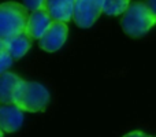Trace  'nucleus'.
<instances>
[{
	"mask_svg": "<svg viewBox=\"0 0 156 137\" xmlns=\"http://www.w3.org/2000/svg\"><path fill=\"white\" fill-rule=\"evenodd\" d=\"M44 4H45V0H23V5L27 10L32 11V13L43 10Z\"/></svg>",
	"mask_w": 156,
	"mask_h": 137,
	"instance_id": "nucleus-13",
	"label": "nucleus"
},
{
	"mask_svg": "<svg viewBox=\"0 0 156 137\" xmlns=\"http://www.w3.org/2000/svg\"><path fill=\"white\" fill-rule=\"evenodd\" d=\"M69 27L63 22H55L49 26V29L45 32V34L38 40L40 47L47 52L59 51L63 47V44L67 40Z\"/></svg>",
	"mask_w": 156,
	"mask_h": 137,
	"instance_id": "nucleus-5",
	"label": "nucleus"
},
{
	"mask_svg": "<svg viewBox=\"0 0 156 137\" xmlns=\"http://www.w3.org/2000/svg\"><path fill=\"white\" fill-rule=\"evenodd\" d=\"M103 5L104 0H76L73 21L82 29L93 26L96 19L103 13Z\"/></svg>",
	"mask_w": 156,
	"mask_h": 137,
	"instance_id": "nucleus-4",
	"label": "nucleus"
},
{
	"mask_svg": "<svg viewBox=\"0 0 156 137\" xmlns=\"http://www.w3.org/2000/svg\"><path fill=\"white\" fill-rule=\"evenodd\" d=\"M29 21L27 8L16 2H5L0 5V40L25 33Z\"/></svg>",
	"mask_w": 156,
	"mask_h": 137,
	"instance_id": "nucleus-2",
	"label": "nucleus"
},
{
	"mask_svg": "<svg viewBox=\"0 0 156 137\" xmlns=\"http://www.w3.org/2000/svg\"><path fill=\"white\" fill-rule=\"evenodd\" d=\"M12 65V56L8 54L5 49L0 48V71L3 73H7V69Z\"/></svg>",
	"mask_w": 156,
	"mask_h": 137,
	"instance_id": "nucleus-12",
	"label": "nucleus"
},
{
	"mask_svg": "<svg viewBox=\"0 0 156 137\" xmlns=\"http://www.w3.org/2000/svg\"><path fill=\"white\" fill-rule=\"evenodd\" d=\"M0 48L5 49L12 56V59H21L30 48V37L26 33H22L15 37L0 40Z\"/></svg>",
	"mask_w": 156,
	"mask_h": 137,
	"instance_id": "nucleus-9",
	"label": "nucleus"
},
{
	"mask_svg": "<svg viewBox=\"0 0 156 137\" xmlns=\"http://www.w3.org/2000/svg\"><path fill=\"white\" fill-rule=\"evenodd\" d=\"M23 124V111L15 104L0 107V128L3 133H14Z\"/></svg>",
	"mask_w": 156,
	"mask_h": 137,
	"instance_id": "nucleus-6",
	"label": "nucleus"
},
{
	"mask_svg": "<svg viewBox=\"0 0 156 137\" xmlns=\"http://www.w3.org/2000/svg\"><path fill=\"white\" fill-rule=\"evenodd\" d=\"M147 4H148L149 8H151V10L156 14V0H148V3H147Z\"/></svg>",
	"mask_w": 156,
	"mask_h": 137,
	"instance_id": "nucleus-15",
	"label": "nucleus"
},
{
	"mask_svg": "<svg viewBox=\"0 0 156 137\" xmlns=\"http://www.w3.org/2000/svg\"><path fill=\"white\" fill-rule=\"evenodd\" d=\"M76 0H45L44 10L49 14L52 21L67 23L74 15Z\"/></svg>",
	"mask_w": 156,
	"mask_h": 137,
	"instance_id": "nucleus-7",
	"label": "nucleus"
},
{
	"mask_svg": "<svg viewBox=\"0 0 156 137\" xmlns=\"http://www.w3.org/2000/svg\"><path fill=\"white\" fill-rule=\"evenodd\" d=\"M122 29L130 37H143L156 25V14L148 4L132 3L122 16Z\"/></svg>",
	"mask_w": 156,
	"mask_h": 137,
	"instance_id": "nucleus-1",
	"label": "nucleus"
},
{
	"mask_svg": "<svg viewBox=\"0 0 156 137\" xmlns=\"http://www.w3.org/2000/svg\"><path fill=\"white\" fill-rule=\"evenodd\" d=\"M130 7V0H104L103 13L107 15L115 16L125 14Z\"/></svg>",
	"mask_w": 156,
	"mask_h": 137,
	"instance_id": "nucleus-11",
	"label": "nucleus"
},
{
	"mask_svg": "<svg viewBox=\"0 0 156 137\" xmlns=\"http://www.w3.org/2000/svg\"><path fill=\"white\" fill-rule=\"evenodd\" d=\"M22 81L23 80L14 73H3L0 77V100L3 104H14V96Z\"/></svg>",
	"mask_w": 156,
	"mask_h": 137,
	"instance_id": "nucleus-10",
	"label": "nucleus"
},
{
	"mask_svg": "<svg viewBox=\"0 0 156 137\" xmlns=\"http://www.w3.org/2000/svg\"><path fill=\"white\" fill-rule=\"evenodd\" d=\"M54 23L52 18L49 16V14L45 10H38L34 11L29 15V21H27V26H26V33L30 38H37L40 40L45 32L49 29V26Z\"/></svg>",
	"mask_w": 156,
	"mask_h": 137,
	"instance_id": "nucleus-8",
	"label": "nucleus"
},
{
	"mask_svg": "<svg viewBox=\"0 0 156 137\" xmlns=\"http://www.w3.org/2000/svg\"><path fill=\"white\" fill-rule=\"evenodd\" d=\"M123 137H154V136H149L144 132H140V130H134V132H130L127 135H125Z\"/></svg>",
	"mask_w": 156,
	"mask_h": 137,
	"instance_id": "nucleus-14",
	"label": "nucleus"
},
{
	"mask_svg": "<svg viewBox=\"0 0 156 137\" xmlns=\"http://www.w3.org/2000/svg\"><path fill=\"white\" fill-rule=\"evenodd\" d=\"M49 103V92L43 84L33 81H22L14 96V104L22 111L40 113Z\"/></svg>",
	"mask_w": 156,
	"mask_h": 137,
	"instance_id": "nucleus-3",
	"label": "nucleus"
}]
</instances>
